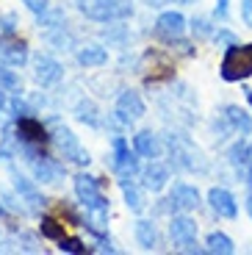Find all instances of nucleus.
Returning a JSON list of instances; mask_svg holds the SVG:
<instances>
[{"mask_svg": "<svg viewBox=\"0 0 252 255\" xmlns=\"http://www.w3.org/2000/svg\"><path fill=\"white\" fill-rule=\"evenodd\" d=\"M0 217H3V205H0Z\"/></svg>", "mask_w": 252, "mask_h": 255, "instance_id": "39", "label": "nucleus"}, {"mask_svg": "<svg viewBox=\"0 0 252 255\" xmlns=\"http://www.w3.org/2000/svg\"><path fill=\"white\" fill-rule=\"evenodd\" d=\"M155 31L161 33V36H166L169 42H175V39H180L183 31H186V17H183L180 11H164L155 22Z\"/></svg>", "mask_w": 252, "mask_h": 255, "instance_id": "11", "label": "nucleus"}, {"mask_svg": "<svg viewBox=\"0 0 252 255\" xmlns=\"http://www.w3.org/2000/svg\"><path fill=\"white\" fill-rule=\"evenodd\" d=\"M78 8H81L89 19H97V22L125 19V17H130V11H133L127 0H78Z\"/></svg>", "mask_w": 252, "mask_h": 255, "instance_id": "2", "label": "nucleus"}, {"mask_svg": "<svg viewBox=\"0 0 252 255\" xmlns=\"http://www.w3.org/2000/svg\"><path fill=\"white\" fill-rule=\"evenodd\" d=\"M58 247H61V253H83V250H86L81 239H70V236L58 239Z\"/></svg>", "mask_w": 252, "mask_h": 255, "instance_id": "28", "label": "nucleus"}, {"mask_svg": "<svg viewBox=\"0 0 252 255\" xmlns=\"http://www.w3.org/2000/svg\"><path fill=\"white\" fill-rule=\"evenodd\" d=\"M241 19L252 28V0H241Z\"/></svg>", "mask_w": 252, "mask_h": 255, "instance_id": "33", "label": "nucleus"}, {"mask_svg": "<svg viewBox=\"0 0 252 255\" xmlns=\"http://www.w3.org/2000/svg\"><path fill=\"white\" fill-rule=\"evenodd\" d=\"M222 117L230 122V128H233L236 133H241V136L252 133V117L247 114L241 106H225V114H222Z\"/></svg>", "mask_w": 252, "mask_h": 255, "instance_id": "14", "label": "nucleus"}, {"mask_svg": "<svg viewBox=\"0 0 252 255\" xmlns=\"http://www.w3.org/2000/svg\"><path fill=\"white\" fill-rule=\"evenodd\" d=\"M205 253H216V255H230L236 253V244L230 236H225V233H219V230H214L208 236V242H205Z\"/></svg>", "mask_w": 252, "mask_h": 255, "instance_id": "18", "label": "nucleus"}, {"mask_svg": "<svg viewBox=\"0 0 252 255\" xmlns=\"http://www.w3.org/2000/svg\"><path fill=\"white\" fill-rule=\"evenodd\" d=\"M17 133L22 141H28V144H42L44 139H47V130H44V125L39 120H33L31 117H17Z\"/></svg>", "mask_w": 252, "mask_h": 255, "instance_id": "13", "label": "nucleus"}, {"mask_svg": "<svg viewBox=\"0 0 252 255\" xmlns=\"http://www.w3.org/2000/svg\"><path fill=\"white\" fill-rule=\"evenodd\" d=\"M216 45H225V47H233V45H239V36H236L233 31H225V28H222L219 33H216Z\"/></svg>", "mask_w": 252, "mask_h": 255, "instance_id": "30", "label": "nucleus"}, {"mask_svg": "<svg viewBox=\"0 0 252 255\" xmlns=\"http://www.w3.org/2000/svg\"><path fill=\"white\" fill-rule=\"evenodd\" d=\"M106 61H108V50L100 45H89L78 50V64L81 67H103Z\"/></svg>", "mask_w": 252, "mask_h": 255, "instance_id": "16", "label": "nucleus"}, {"mask_svg": "<svg viewBox=\"0 0 252 255\" xmlns=\"http://www.w3.org/2000/svg\"><path fill=\"white\" fill-rule=\"evenodd\" d=\"M0 53H3V58H6L11 67H22V64L28 61V47L22 45V42H11V45H3L0 47Z\"/></svg>", "mask_w": 252, "mask_h": 255, "instance_id": "22", "label": "nucleus"}, {"mask_svg": "<svg viewBox=\"0 0 252 255\" xmlns=\"http://www.w3.org/2000/svg\"><path fill=\"white\" fill-rule=\"evenodd\" d=\"M227 161L233 166H247L252 161V144H247L244 139H239L230 150H227Z\"/></svg>", "mask_w": 252, "mask_h": 255, "instance_id": "20", "label": "nucleus"}, {"mask_svg": "<svg viewBox=\"0 0 252 255\" xmlns=\"http://www.w3.org/2000/svg\"><path fill=\"white\" fill-rule=\"evenodd\" d=\"M75 114H78V120H81V122H86V125H92V128L100 125V120H97V109H95V103H92V100H81V103H78Z\"/></svg>", "mask_w": 252, "mask_h": 255, "instance_id": "24", "label": "nucleus"}, {"mask_svg": "<svg viewBox=\"0 0 252 255\" xmlns=\"http://www.w3.org/2000/svg\"><path fill=\"white\" fill-rule=\"evenodd\" d=\"M33 75H36V81L42 83V86H53V83L61 81L64 67L56 61V58H50V56H39V58H36V70H33Z\"/></svg>", "mask_w": 252, "mask_h": 255, "instance_id": "12", "label": "nucleus"}, {"mask_svg": "<svg viewBox=\"0 0 252 255\" xmlns=\"http://www.w3.org/2000/svg\"><path fill=\"white\" fill-rule=\"evenodd\" d=\"M136 239H139V244L144 250H152L158 244V230L152 222H147V219H139L136 222Z\"/></svg>", "mask_w": 252, "mask_h": 255, "instance_id": "21", "label": "nucleus"}, {"mask_svg": "<svg viewBox=\"0 0 252 255\" xmlns=\"http://www.w3.org/2000/svg\"><path fill=\"white\" fill-rule=\"evenodd\" d=\"M247 211H250V217H252V194L247 197Z\"/></svg>", "mask_w": 252, "mask_h": 255, "instance_id": "35", "label": "nucleus"}, {"mask_svg": "<svg viewBox=\"0 0 252 255\" xmlns=\"http://www.w3.org/2000/svg\"><path fill=\"white\" fill-rule=\"evenodd\" d=\"M247 100H250V103H252V89H247Z\"/></svg>", "mask_w": 252, "mask_h": 255, "instance_id": "38", "label": "nucleus"}, {"mask_svg": "<svg viewBox=\"0 0 252 255\" xmlns=\"http://www.w3.org/2000/svg\"><path fill=\"white\" fill-rule=\"evenodd\" d=\"M191 31H194V36L197 39H205V36H211V19L208 17H194L191 19Z\"/></svg>", "mask_w": 252, "mask_h": 255, "instance_id": "27", "label": "nucleus"}, {"mask_svg": "<svg viewBox=\"0 0 252 255\" xmlns=\"http://www.w3.org/2000/svg\"><path fill=\"white\" fill-rule=\"evenodd\" d=\"M3 106H6V100H3V92H0V109H3Z\"/></svg>", "mask_w": 252, "mask_h": 255, "instance_id": "37", "label": "nucleus"}, {"mask_svg": "<svg viewBox=\"0 0 252 255\" xmlns=\"http://www.w3.org/2000/svg\"><path fill=\"white\" fill-rule=\"evenodd\" d=\"M75 194H78V200L86 205V211H108L106 194L100 191V183H97V178H92V175H86V172L75 175Z\"/></svg>", "mask_w": 252, "mask_h": 255, "instance_id": "4", "label": "nucleus"}, {"mask_svg": "<svg viewBox=\"0 0 252 255\" xmlns=\"http://www.w3.org/2000/svg\"><path fill=\"white\" fill-rule=\"evenodd\" d=\"M120 183H122V194H125V203H127V208L139 214V211L144 208V194H141V191L136 189V186H133V180H130V178H122Z\"/></svg>", "mask_w": 252, "mask_h": 255, "instance_id": "19", "label": "nucleus"}, {"mask_svg": "<svg viewBox=\"0 0 252 255\" xmlns=\"http://www.w3.org/2000/svg\"><path fill=\"white\" fill-rule=\"evenodd\" d=\"M247 180H250V186H252V161H250V172H247Z\"/></svg>", "mask_w": 252, "mask_h": 255, "instance_id": "36", "label": "nucleus"}, {"mask_svg": "<svg viewBox=\"0 0 252 255\" xmlns=\"http://www.w3.org/2000/svg\"><path fill=\"white\" fill-rule=\"evenodd\" d=\"M14 28H17V17L14 14H3L0 17V36H14Z\"/></svg>", "mask_w": 252, "mask_h": 255, "instance_id": "29", "label": "nucleus"}, {"mask_svg": "<svg viewBox=\"0 0 252 255\" xmlns=\"http://www.w3.org/2000/svg\"><path fill=\"white\" fill-rule=\"evenodd\" d=\"M42 236L44 239H56V242H58V239L64 236V228L56 222V219L47 217V219H42Z\"/></svg>", "mask_w": 252, "mask_h": 255, "instance_id": "26", "label": "nucleus"}, {"mask_svg": "<svg viewBox=\"0 0 252 255\" xmlns=\"http://www.w3.org/2000/svg\"><path fill=\"white\" fill-rule=\"evenodd\" d=\"M252 75V45H233L227 47L222 58V78L225 81H241Z\"/></svg>", "mask_w": 252, "mask_h": 255, "instance_id": "3", "label": "nucleus"}, {"mask_svg": "<svg viewBox=\"0 0 252 255\" xmlns=\"http://www.w3.org/2000/svg\"><path fill=\"white\" fill-rule=\"evenodd\" d=\"M11 111H14V114H17V117H31V114H33V111L28 109L25 103L19 100V97H17V100H11Z\"/></svg>", "mask_w": 252, "mask_h": 255, "instance_id": "32", "label": "nucleus"}, {"mask_svg": "<svg viewBox=\"0 0 252 255\" xmlns=\"http://www.w3.org/2000/svg\"><path fill=\"white\" fill-rule=\"evenodd\" d=\"M200 203H202L200 191H197V186H191V183H175V189L169 191V205L175 211H180V214L200 208Z\"/></svg>", "mask_w": 252, "mask_h": 255, "instance_id": "8", "label": "nucleus"}, {"mask_svg": "<svg viewBox=\"0 0 252 255\" xmlns=\"http://www.w3.org/2000/svg\"><path fill=\"white\" fill-rule=\"evenodd\" d=\"M133 150L144 158H155L158 155V139L152 136V130H141V133L133 136Z\"/></svg>", "mask_w": 252, "mask_h": 255, "instance_id": "17", "label": "nucleus"}, {"mask_svg": "<svg viewBox=\"0 0 252 255\" xmlns=\"http://www.w3.org/2000/svg\"><path fill=\"white\" fill-rule=\"evenodd\" d=\"M208 203H211V208H214L219 217H225V219H236V214H239V203H236V197L227 189H219V186H214V189L208 191Z\"/></svg>", "mask_w": 252, "mask_h": 255, "instance_id": "10", "label": "nucleus"}, {"mask_svg": "<svg viewBox=\"0 0 252 255\" xmlns=\"http://www.w3.org/2000/svg\"><path fill=\"white\" fill-rule=\"evenodd\" d=\"M56 141H58V150H61V155L67 161H72V164H81L86 166L89 161V153L81 147V141H78V136L72 133L70 128H56Z\"/></svg>", "mask_w": 252, "mask_h": 255, "instance_id": "5", "label": "nucleus"}, {"mask_svg": "<svg viewBox=\"0 0 252 255\" xmlns=\"http://www.w3.org/2000/svg\"><path fill=\"white\" fill-rule=\"evenodd\" d=\"M117 117H120L122 125H130V122L144 117V100L139 97V92H122L120 100H117Z\"/></svg>", "mask_w": 252, "mask_h": 255, "instance_id": "7", "label": "nucleus"}, {"mask_svg": "<svg viewBox=\"0 0 252 255\" xmlns=\"http://www.w3.org/2000/svg\"><path fill=\"white\" fill-rule=\"evenodd\" d=\"M169 233L172 239H175V244H180V250H186V253H194L197 250V222L189 217H175L169 222Z\"/></svg>", "mask_w": 252, "mask_h": 255, "instance_id": "6", "label": "nucleus"}, {"mask_svg": "<svg viewBox=\"0 0 252 255\" xmlns=\"http://www.w3.org/2000/svg\"><path fill=\"white\" fill-rule=\"evenodd\" d=\"M169 150L177 169H189V172H205L208 169L202 153L191 144L189 136H169Z\"/></svg>", "mask_w": 252, "mask_h": 255, "instance_id": "1", "label": "nucleus"}, {"mask_svg": "<svg viewBox=\"0 0 252 255\" xmlns=\"http://www.w3.org/2000/svg\"><path fill=\"white\" fill-rule=\"evenodd\" d=\"M0 86L3 89H11V92H22V81L17 78V72L6 70V67H0Z\"/></svg>", "mask_w": 252, "mask_h": 255, "instance_id": "25", "label": "nucleus"}, {"mask_svg": "<svg viewBox=\"0 0 252 255\" xmlns=\"http://www.w3.org/2000/svg\"><path fill=\"white\" fill-rule=\"evenodd\" d=\"M114 169L122 178H133L139 172V161L133 158V153L127 150V141L122 136H114Z\"/></svg>", "mask_w": 252, "mask_h": 255, "instance_id": "9", "label": "nucleus"}, {"mask_svg": "<svg viewBox=\"0 0 252 255\" xmlns=\"http://www.w3.org/2000/svg\"><path fill=\"white\" fill-rule=\"evenodd\" d=\"M216 17L227 19V0H216Z\"/></svg>", "mask_w": 252, "mask_h": 255, "instance_id": "34", "label": "nucleus"}, {"mask_svg": "<svg viewBox=\"0 0 252 255\" xmlns=\"http://www.w3.org/2000/svg\"><path fill=\"white\" fill-rule=\"evenodd\" d=\"M14 186H17V191H19V194H22V197H25L31 205H44V200L39 197V191L33 189V183H28L22 175H14Z\"/></svg>", "mask_w": 252, "mask_h": 255, "instance_id": "23", "label": "nucleus"}, {"mask_svg": "<svg viewBox=\"0 0 252 255\" xmlns=\"http://www.w3.org/2000/svg\"><path fill=\"white\" fill-rule=\"evenodd\" d=\"M166 180H169V166L161 164V161H152V164L144 169V186L147 189L161 191L166 186Z\"/></svg>", "mask_w": 252, "mask_h": 255, "instance_id": "15", "label": "nucleus"}, {"mask_svg": "<svg viewBox=\"0 0 252 255\" xmlns=\"http://www.w3.org/2000/svg\"><path fill=\"white\" fill-rule=\"evenodd\" d=\"M22 3H25L33 14H39V17H42V14H47V0H22Z\"/></svg>", "mask_w": 252, "mask_h": 255, "instance_id": "31", "label": "nucleus"}]
</instances>
